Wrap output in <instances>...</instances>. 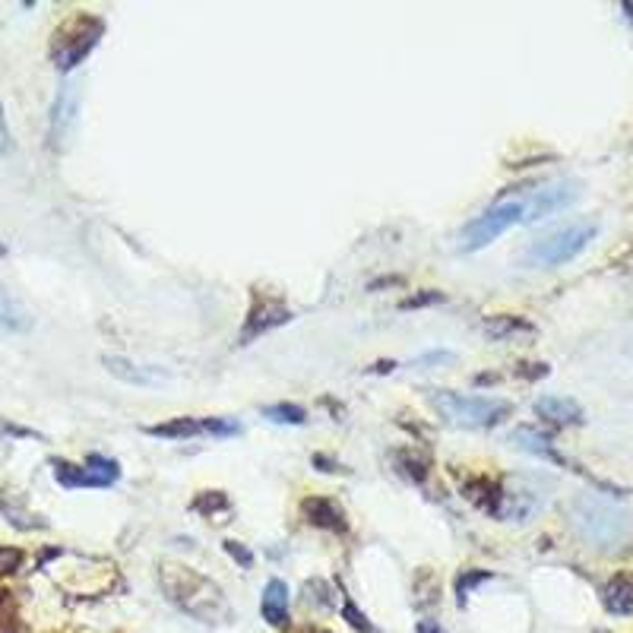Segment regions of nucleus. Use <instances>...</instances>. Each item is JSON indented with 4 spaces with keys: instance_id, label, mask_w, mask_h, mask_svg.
<instances>
[{
    "instance_id": "12",
    "label": "nucleus",
    "mask_w": 633,
    "mask_h": 633,
    "mask_svg": "<svg viewBox=\"0 0 633 633\" xmlns=\"http://www.w3.org/2000/svg\"><path fill=\"white\" fill-rule=\"evenodd\" d=\"M301 513L308 522H314V526H320V529H330V532H345V529H349L345 513L330 497H308V501L301 504Z\"/></svg>"
},
{
    "instance_id": "6",
    "label": "nucleus",
    "mask_w": 633,
    "mask_h": 633,
    "mask_svg": "<svg viewBox=\"0 0 633 633\" xmlns=\"http://www.w3.org/2000/svg\"><path fill=\"white\" fill-rule=\"evenodd\" d=\"M522 216H526L522 200H507V203L491 206V210H485L475 222H468L466 228H462L459 247L462 251H482L491 241H497L504 231H510L513 225H522Z\"/></svg>"
},
{
    "instance_id": "7",
    "label": "nucleus",
    "mask_w": 633,
    "mask_h": 633,
    "mask_svg": "<svg viewBox=\"0 0 633 633\" xmlns=\"http://www.w3.org/2000/svg\"><path fill=\"white\" fill-rule=\"evenodd\" d=\"M54 478L60 488H108L120 478V468L114 459L93 453L86 466H73V462L54 459Z\"/></svg>"
},
{
    "instance_id": "23",
    "label": "nucleus",
    "mask_w": 633,
    "mask_h": 633,
    "mask_svg": "<svg viewBox=\"0 0 633 633\" xmlns=\"http://www.w3.org/2000/svg\"><path fill=\"white\" fill-rule=\"evenodd\" d=\"M522 330H532L529 324H522V320H507V316H497V320H491L488 324V333L491 336H507V333H522Z\"/></svg>"
},
{
    "instance_id": "11",
    "label": "nucleus",
    "mask_w": 633,
    "mask_h": 633,
    "mask_svg": "<svg viewBox=\"0 0 633 633\" xmlns=\"http://www.w3.org/2000/svg\"><path fill=\"white\" fill-rule=\"evenodd\" d=\"M535 412H539V418L557 424V428H567V424H583V422H586V415H583V406L574 403V399H567V396H545V399H539V403H535Z\"/></svg>"
},
{
    "instance_id": "26",
    "label": "nucleus",
    "mask_w": 633,
    "mask_h": 633,
    "mask_svg": "<svg viewBox=\"0 0 633 633\" xmlns=\"http://www.w3.org/2000/svg\"><path fill=\"white\" fill-rule=\"evenodd\" d=\"M415 633H447V630H443V627L437 624V620L422 618V620H418V624H415Z\"/></svg>"
},
{
    "instance_id": "17",
    "label": "nucleus",
    "mask_w": 633,
    "mask_h": 633,
    "mask_svg": "<svg viewBox=\"0 0 633 633\" xmlns=\"http://www.w3.org/2000/svg\"><path fill=\"white\" fill-rule=\"evenodd\" d=\"M146 434L168 437V441H184V437L206 434V422H203V418H172V422H162V424H152V428H146Z\"/></svg>"
},
{
    "instance_id": "2",
    "label": "nucleus",
    "mask_w": 633,
    "mask_h": 633,
    "mask_svg": "<svg viewBox=\"0 0 633 633\" xmlns=\"http://www.w3.org/2000/svg\"><path fill=\"white\" fill-rule=\"evenodd\" d=\"M570 513H574L576 532L602 551H614L630 535V516L599 497H576Z\"/></svg>"
},
{
    "instance_id": "5",
    "label": "nucleus",
    "mask_w": 633,
    "mask_h": 633,
    "mask_svg": "<svg viewBox=\"0 0 633 633\" xmlns=\"http://www.w3.org/2000/svg\"><path fill=\"white\" fill-rule=\"evenodd\" d=\"M599 235L595 222H574L564 228L551 231V235L539 237L532 247L526 251V263L539 266V270H551V266H564L574 257H580L589 247V241Z\"/></svg>"
},
{
    "instance_id": "27",
    "label": "nucleus",
    "mask_w": 633,
    "mask_h": 633,
    "mask_svg": "<svg viewBox=\"0 0 633 633\" xmlns=\"http://www.w3.org/2000/svg\"><path fill=\"white\" fill-rule=\"evenodd\" d=\"M0 130H4V105H0Z\"/></svg>"
},
{
    "instance_id": "13",
    "label": "nucleus",
    "mask_w": 633,
    "mask_h": 633,
    "mask_svg": "<svg viewBox=\"0 0 633 633\" xmlns=\"http://www.w3.org/2000/svg\"><path fill=\"white\" fill-rule=\"evenodd\" d=\"M260 614L266 624L285 627L289 624V586L282 580H270L263 586V602H260Z\"/></svg>"
},
{
    "instance_id": "20",
    "label": "nucleus",
    "mask_w": 633,
    "mask_h": 633,
    "mask_svg": "<svg viewBox=\"0 0 633 633\" xmlns=\"http://www.w3.org/2000/svg\"><path fill=\"white\" fill-rule=\"evenodd\" d=\"M343 618L349 620V627H352V630H358V633H380L368 618H364L361 608H358L355 602L349 599V593H345V599H343Z\"/></svg>"
},
{
    "instance_id": "16",
    "label": "nucleus",
    "mask_w": 633,
    "mask_h": 633,
    "mask_svg": "<svg viewBox=\"0 0 633 633\" xmlns=\"http://www.w3.org/2000/svg\"><path fill=\"white\" fill-rule=\"evenodd\" d=\"M510 441H513L520 450H526V453L541 456V459L554 462V466H567V459H564V456L557 453V450H554L551 437H545V434H541V431H532V428H516Z\"/></svg>"
},
{
    "instance_id": "24",
    "label": "nucleus",
    "mask_w": 633,
    "mask_h": 633,
    "mask_svg": "<svg viewBox=\"0 0 633 633\" xmlns=\"http://www.w3.org/2000/svg\"><path fill=\"white\" fill-rule=\"evenodd\" d=\"M482 580H488V574H485V570H475V574H462V576H459V583H456V595H459V605H466L468 586H475V583H482Z\"/></svg>"
},
{
    "instance_id": "9",
    "label": "nucleus",
    "mask_w": 633,
    "mask_h": 633,
    "mask_svg": "<svg viewBox=\"0 0 633 633\" xmlns=\"http://www.w3.org/2000/svg\"><path fill=\"white\" fill-rule=\"evenodd\" d=\"M291 320V310L285 308L282 301L276 298H254V308L247 314V324L241 330V343H251L254 336H263L266 330H276V326L289 324Z\"/></svg>"
},
{
    "instance_id": "25",
    "label": "nucleus",
    "mask_w": 633,
    "mask_h": 633,
    "mask_svg": "<svg viewBox=\"0 0 633 633\" xmlns=\"http://www.w3.org/2000/svg\"><path fill=\"white\" fill-rule=\"evenodd\" d=\"M225 551H228L231 557H235V561L241 564V567H251V564H254V554L247 551V548L237 545V541H225Z\"/></svg>"
},
{
    "instance_id": "4",
    "label": "nucleus",
    "mask_w": 633,
    "mask_h": 633,
    "mask_svg": "<svg viewBox=\"0 0 633 633\" xmlns=\"http://www.w3.org/2000/svg\"><path fill=\"white\" fill-rule=\"evenodd\" d=\"M434 409L441 412L447 422L459 424V428H495L504 418H510L513 406L507 399H488V396H462L450 393V389H437L431 396Z\"/></svg>"
},
{
    "instance_id": "8",
    "label": "nucleus",
    "mask_w": 633,
    "mask_h": 633,
    "mask_svg": "<svg viewBox=\"0 0 633 633\" xmlns=\"http://www.w3.org/2000/svg\"><path fill=\"white\" fill-rule=\"evenodd\" d=\"M576 197H580V187L574 181H561V184H551L545 191H535L529 200H522V206H526L522 222H539L545 216H554V212L567 210Z\"/></svg>"
},
{
    "instance_id": "21",
    "label": "nucleus",
    "mask_w": 633,
    "mask_h": 633,
    "mask_svg": "<svg viewBox=\"0 0 633 633\" xmlns=\"http://www.w3.org/2000/svg\"><path fill=\"white\" fill-rule=\"evenodd\" d=\"M22 567V551L20 548H7L0 545V580L10 574H16V570Z\"/></svg>"
},
{
    "instance_id": "19",
    "label": "nucleus",
    "mask_w": 633,
    "mask_h": 633,
    "mask_svg": "<svg viewBox=\"0 0 633 633\" xmlns=\"http://www.w3.org/2000/svg\"><path fill=\"white\" fill-rule=\"evenodd\" d=\"M263 415L270 422H279V424H304L308 422V412L295 403H279V406H266Z\"/></svg>"
},
{
    "instance_id": "14",
    "label": "nucleus",
    "mask_w": 633,
    "mask_h": 633,
    "mask_svg": "<svg viewBox=\"0 0 633 633\" xmlns=\"http://www.w3.org/2000/svg\"><path fill=\"white\" fill-rule=\"evenodd\" d=\"M602 605L608 614H633V576H611L602 589Z\"/></svg>"
},
{
    "instance_id": "15",
    "label": "nucleus",
    "mask_w": 633,
    "mask_h": 633,
    "mask_svg": "<svg viewBox=\"0 0 633 633\" xmlns=\"http://www.w3.org/2000/svg\"><path fill=\"white\" fill-rule=\"evenodd\" d=\"M0 330L7 333H29L32 330V314L13 298V291L0 282Z\"/></svg>"
},
{
    "instance_id": "18",
    "label": "nucleus",
    "mask_w": 633,
    "mask_h": 633,
    "mask_svg": "<svg viewBox=\"0 0 633 633\" xmlns=\"http://www.w3.org/2000/svg\"><path fill=\"white\" fill-rule=\"evenodd\" d=\"M0 513L7 516V520L13 522L16 529H41V526H45L39 516L26 513V510H22L20 504L10 501V495H4V491H0Z\"/></svg>"
},
{
    "instance_id": "10",
    "label": "nucleus",
    "mask_w": 633,
    "mask_h": 633,
    "mask_svg": "<svg viewBox=\"0 0 633 633\" xmlns=\"http://www.w3.org/2000/svg\"><path fill=\"white\" fill-rule=\"evenodd\" d=\"M102 364H105V370L111 377H118V380H124V383H133V387H158V383L168 380L165 370L139 368V364H133L130 358H120V355H105L102 358Z\"/></svg>"
},
{
    "instance_id": "3",
    "label": "nucleus",
    "mask_w": 633,
    "mask_h": 633,
    "mask_svg": "<svg viewBox=\"0 0 633 633\" xmlns=\"http://www.w3.org/2000/svg\"><path fill=\"white\" fill-rule=\"evenodd\" d=\"M105 35V22L93 13H76L67 22H60L51 41V60L60 73H70L73 67H79L89 54L95 51V45Z\"/></svg>"
},
{
    "instance_id": "1",
    "label": "nucleus",
    "mask_w": 633,
    "mask_h": 633,
    "mask_svg": "<svg viewBox=\"0 0 633 633\" xmlns=\"http://www.w3.org/2000/svg\"><path fill=\"white\" fill-rule=\"evenodd\" d=\"M162 589H165V595L181 611L203 620V624H225V620H231V605L225 599V593L210 576L197 574V570L168 564V567H162Z\"/></svg>"
},
{
    "instance_id": "28",
    "label": "nucleus",
    "mask_w": 633,
    "mask_h": 633,
    "mask_svg": "<svg viewBox=\"0 0 633 633\" xmlns=\"http://www.w3.org/2000/svg\"><path fill=\"white\" fill-rule=\"evenodd\" d=\"M4 254H7V245H4V241H0V257H4Z\"/></svg>"
},
{
    "instance_id": "22",
    "label": "nucleus",
    "mask_w": 633,
    "mask_h": 633,
    "mask_svg": "<svg viewBox=\"0 0 633 633\" xmlns=\"http://www.w3.org/2000/svg\"><path fill=\"white\" fill-rule=\"evenodd\" d=\"M20 624H16V611L10 605V593H0V633H16Z\"/></svg>"
}]
</instances>
